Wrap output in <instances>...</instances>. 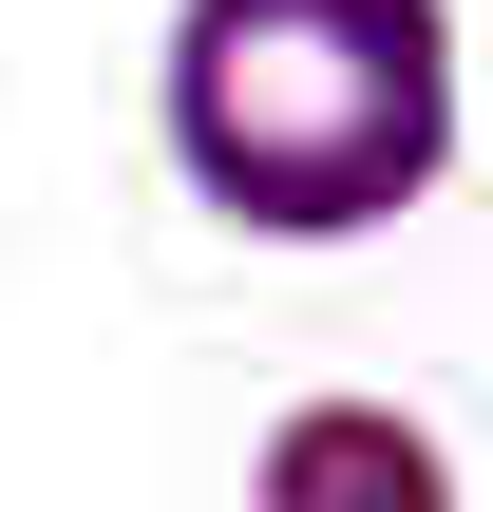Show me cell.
<instances>
[{
  "mask_svg": "<svg viewBox=\"0 0 493 512\" xmlns=\"http://www.w3.org/2000/svg\"><path fill=\"white\" fill-rule=\"evenodd\" d=\"M171 114L247 228H361L437 171V19L418 0H190Z\"/></svg>",
  "mask_w": 493,
  "mask_h": 512,
  "instance_id": "6da1fadb",
  "label": "cell"
}]
</instances>
